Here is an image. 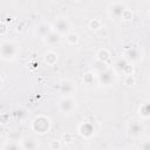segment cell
Masks as SVG:
<instances>
[{
	"label": "cell",
	"mask_w": 150,
	"mask_h": 150,
	"mask_svg": "<svg viewBox=\"0 0 150 150\" xmlns=\"http://www.w3.org/2000/svg\"><path fill=\"white\" fill-rule=\"evenodd\" d=\"M49 127H50V123H49V120L45 116H38L34 121H33V129L39 132V134H45L49 130Z\"/></svg>",
	"instance_id": "6da1fadb"
},
{
	"label": "cell",
	"mask_w": 150,
	"mask_h": 150,
	"mask_svg": "<svg viewBox=\"0 0 150 150\" xmlns=\"http://www.w3.org/2000/svg\"><path fill=\"white\" fill-rule=\"evenodd\" d=\"M0 54L4 59H12L15 55V46L13 42L5 41L0 45Z\"/></svg>",
	"instance_id": "7a4b0ae2"
},
{
	"label": "cell",
	"mask_w": 150,
	"mask_h": 150,
	"mask_svg": "<svg viewBox=\"0 0 150 150\" xmlns=\"http://www.w3.org/2000/svg\"><path fill=\"white\" fill-rule=\"evenodd\" d=\"M75 107V101L70 97H64L60 101V109L63 112H70Z\"/></svg>",
	"instance_id": "3957f363"
},
{
	"label": "cell",
	"mask_w": 150,
	"mask_h": 150,
	"mask_svg": "<svg viewBox=\"0 0 150 150\" xmlns=\"http://www.w3.org/2000/svg\"><path fill=\"white\" fill-rule=\"evenodd\" d=\"M54 26H55V30H56L57 33H60V34L67 33L68 29H69V22H68L67 20H64V19H59V20H56L55 23H54Z\"/></svg>",
	"instance_id": "277c9868"
},
{
	"label": "cell",
	"mask_w": 150,
	"mask_h": 150,
	"mask_svg": "<svg viewBox=\"0 0 150 150\" xmlns=\"http://www.w3.org/2000/svg\"><path fill=\"white\" fill-rule=\"evenodd\" d=\"M79 131L83 137H90L94 134V127L90 123H82L79 128Z\"/></svg>",
	"instance_id": "5b68a950"
},
{
	"label": "cell",
	"mask_w": 150,
	"mask_h": 150,
	"mask_svg": "<svg viewBox=\"0 0 150 150\" xmlns=\"http://www.w3.org/2000/svg\"><path fill=\"white\" fill-rule=\"evenodd\" d=\"M143 130V125L138 122H132L129 124V134L132 135V136H137L142 132Z\"/></svg>",
	"instance_id": "8992f818"
},
{
	"label": "cell",
	"mask_w": 150,
	"mask_h": 150,
	"mask_svg": "<svg viewBox=\"0 0 150 150\" xmlns=\"http://www.w3.org/2000/svg\"><path fill=\"white\" fill-rule=\"evenodd\" d=\"M22 146L25 150H35L36 149V142L32 137H26L22 141Z\"/></svg>",
	"instance_id": "52a82bcc"
},
{
	"label": "cell",
	"mask_w": 150,
	"mask_h": 150,
	"mask_svg": "<svg viewBox=\"0 0 150 150\" xmlns=\"http://www.w3.org/2000/svg\"><path fill=\"white\" fill-rule=\"evenodd\" d=\"M73 91H74L73 82H71V81H69V80L63 81V82H62V84H61V93H62V94L68 95V94H71Z\"/></svg>",
	"instance_id": "ba28073f"
},
{
	"label": "cell",
	"mask_w": 150,
	"mask_h": 150,
	"mask_svg": "<svg viewBox=\"0 0 150 150\" xmlns=\"http://www.w3.org/2000/svg\"><path fill=\"white\" fill-rule=\"evenodd\" d=\"M57 60V54L54 53V52H47L45 54V61L48 63V64H54Z\"/></svg>",
	"instance_id": "9c48e42d"
},
{
	"label": "cell",
	"mask_w": 150,
	"mask_h": 150,
	"mask_svg": "<svg viewBox=\"0 0 150 150\" xmlns=\"http://www.w3.org/2000/svg\"><path fill=\"white\" fill-rule=\"evenodd\" d=\"M47 42H48L49 45H56V43H59V42H60V36H59V34H56V33H54V32H50V33L47 35Z\"/></svg>",
	"instance_id": "30bf717a"
},
{
	"label": "cell",
	"mask_w": 150,
	"mask_h": 150,
	"mask_svg": "<svg viewBox=\"0 0 150 150\" xmlns=\"http://www.w3.org/2000/svg\"><path fill=\"white\" fill-rule=\"evenodd\" d=\"M96 56H97V59H98L101 62H104V61H107V60L109 59V53H108L107 49H101V50L97 52Z\"/></svg>",
	"instance_id": "8fae6325"
},
{
	"label": "cell",
	"mask_w": 150,
	"mask_h": 150,
	"mask_svg": "<svg viewBox=\"0 0 150 150\" xmlns=\"http://www.w3.org/2000/svg\"><path fill=\"white\" fill-rule=\"evenodd\" d=\"M38 30H39V33L42 35V36H47L50 32H49V26L48 25H40L39 26V28H38Z\"/></svg>",
	"instance_id": "7c38bea8"
},
{
	"label": "cell",
	"mask_w": 150,
	"mask_h": 150,
	"mask_svg": "<svg viewBox=\"0 0 150 150\" xmlns=\"http://www.w3.org/2000/svg\"><path fill=\"white\" fill-rule=\"evenodd\" d=\"M101 80L103 83H109L111 80H112V76H111V71H104L101 74Z\"/></svg>",
	"instance_id": "4fadbf2b"
},
{
	"label": "cell",
	"mask_w": 150,
	"mask_h": 150,
	"mask_svg": "<svg viewBox=\"0 0 150 150\" xmlns=\"http://www.w3.org/2000/svg\"><path fill=\"white\" fill-rule=\"evenodd\" d=\"M67 40H68V42H69V43H71V45H75V43L77 42V40H79V38H77V34H75V33H70V34H68V36H67Z\"/></svg>",
	"instance_id": "5bb4252c"
},
{
	"label": "cell",
	"mask_w": 150,
	"mask_h": 150,
	"mask_svg": "<svg viewBox=\"0 0 150 150\" xmlns=\"http://www.w3.org/2000/svg\"><path fill=\"white\" fill-rule=\"evenodd\" d=\"M139 114H141L143 117H148V116H149V108H148V104H146V103L139 109Z\"/></svg>",
	"instance_id": "9a60e30c"
},
{
	"label": "cell",
	"mask_w": 150,
	"mask_h": 150,
	"mask_svg": "<svg viewBox=\"0 0 150 150\" xmlns=\"http://www.w3.org/2000/svg\"><path fill=\"white\" fill-rule=\"evenodd\" d=\"M5 150H20V148L15 143H8V144H6Z\"/></svg>",
	"instance_id": "2e32d148"
},
{
	"label": "cell",
	"mask_w": 150,
	"mask_h": 150,
	"mask_svg": "<svg viewBox=\"0 0 150 150\" xmlns=\"http://www.w3.org/2000/svg\"><path fill=\"white\" fill-rule=\"evenodd\" d=\"M62 139H63L64 143H71V141H73V136H71L70 134H64V135L62 136Z\"/></svg>",
	"instance_id": "e0dca14e"
},
{
	"label": "cell",
	"mask_w": 150,
	"mask_h": 150,
	"mask_svg": "<svg viewBox=\"0 0 150 150\" xmlns=\"http://www.w3.org/2000/svg\"><path fill=\"white\" fill-rule=\"evenodd\" d=\"M90 27L93 28V29H97V28H100V26H101V23H100V21L98 20H94V21H90Z\"/></svg>",
	"instance_id": "ac0fdd59"
},
{
	"label": "cell",
	"mask_w": 150,
	"mask_h": 150,
	"mask_svg": "<svg viewBox=\"0 0 150 150\" xmlns=\"http://www.w3.org/2000/svg\"><path fill=\"white\" fill-rule=\"evenodd\" d=\"M91 79H93L91 73H87V74L83 76V81H84L86 83H90V82H91Z\"/></svg>",
	"instance_id": "d6986e66"
},
{
	"label": "cell",
	"mask_w": 150,
	"mask_h": 150,
	"mask_svg": "<svg viewBox=\"0 0 150 150\" xmlns=\"http://www.w3.org/2000/svg\"><path fill=\"white\" fill-rule=\"evenodd\" d=\"M132 83H134V79H132V77L129 75V76L125 79V84H128V86H131Z\"/></svg>",
	"instance_id": "ffe728a7"
},
{
	"label": "cell",
	"mask_w": 150,
	"mask_h": 150,
	"mask_svg": "<svg viewBox=\"0 0 150 150\" xmlns=\"http://www.w3.org/2000/svg\"><path fill=\"white\" fill-rule=\"evenodd\" d=\"M141 150H150V145H149V141H145L142 145V149Z\"/></svg>",
	"instance_id": "44dd1931"
},
{
	"label": "cell",
	"mask_w": 150,
	"mask_h": 150,
	"mask_svg": "<svg viewBox=\"0 0 150 150\" xmlns=\"http://www.w3.org/2000/svg\"><path fill=\"white\" fill-rule=\"evenodd\" d=\"M60 146V143H59V141H56V139H54L53 142H52V148H59Z\"/></svg>",
	"instance_id": "7402d4cb"
},
{
	"label": "cell",
	"mask_w": 150,
	"mask_h": 150,
	"mask_svg": "<svg viewBox=\"0 0 150 150\" xmlns=\"http://www.w3.org/2000/svg\"><path fill=\"white\" fill-rule=\"evenodd\" d=\"M5 30H6V28H5V25H4V23H0V34H2Z\"/></svg>",
	"instance_id": "603a6c76"
},
{
	"label": "cell",
	"mask_w": 150,
	"mask_h": 150,
	"mask_svg": "<svg viewBox=\"0 0 150 150\" xmlns=\"http://www.w3.org/2000/svg\"><path fill=\"white\" fill-rule=\"evenodd\" d=\"M128 150H137V149H135V148H130V149H128Z\"/></svg>",
	"instance_id": "cb8c5ba5"
},
{
	"label": "cell",
	"mask_w": 150,
	"mask_h": 150,
	"mask_svg": "<svg viewBox=\"0 0 150 150\" xmlns=\"http://www.w3.org/2000/svg\"><path fill=\"white\" fill-rule=\"evenodd\" d=\"M1 84H2V81H1V80H0V87H1Z\"/></svg>",
	"instance_id": "d4e9b609"
}]
</instances>
